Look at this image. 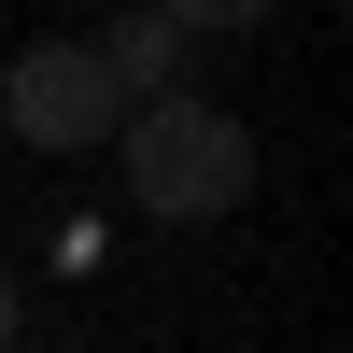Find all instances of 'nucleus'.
Masks as SVG:
<instances>
[{"label": "nucleus", "mask_w": 353, "mask_h": 353, "mask_svg": "<svg viewBox=\"0 0 353 353\" xmlns=\"http://www.w3.org/2000/svg\"><path fill=\"white\" fill-rule=\"evenodd\" d=\"M113 170H128V212L156 226H226L254 198V128L226 99H141L113 128Z\"/></svg>", "instance_id": "f257e3e1"}, {"label": "nucleus", "mask_w": 353, "mask_h": 353, "mask_svg": "<svg viewBox=\"0 0 353 353\" xmlns=\"http://www.w3.org/2000/svg\"><path fill=\"white\" fill-rule=\"evenodd\" d=\"M113 128H128V99H113V71L85 43H28L14 71H0V141H43V156H113Z\"/></svg>", "instance_id": "f03ea898"}, {"label": "nucleus", "mask_w": 353, "mask_h": 353, "mask_svg": "<svg viewBox=\"0 0 353 353\" xmlns=\"http://www.w3.org/2000/svg\"><path fill=\"white\" fill-rule=\"evenodd\" d=\"M85 57L113 71V99H128V113H141V99H184V71H198V43H184V28L156 14V0H128V14H113V28H99Z\"/></svg>", "instance_id": "7ed1b4c3"}, {"label": "nucleus", "mask_w": 353, "mask_h": 353, "mask_svg": "<svg viewBox=\"0 0 353 353\" xmlns=\"http://www.w3.org/2000/svg\"><path fill=\"white\" fill-rule=\"evenodd\" d=\"M184 43H241V28H269V0H156Z\"/></svg>", "instance_id": "20e7f679"}, {"label": "nucleus", "mask_w": 353, "mask_h": 353, "mask_svg": "<svg viewBox=\"0 0 353 353\" xmlns=\"http://www.w3.org/2000/svg\"><path fill=\"white\" fill-rule=\"evenodd\" d=\"M14 325H28V297H14V269H0V353H14Z\"/></svg>", "instance_id": "39448f33"}]
</instances>
